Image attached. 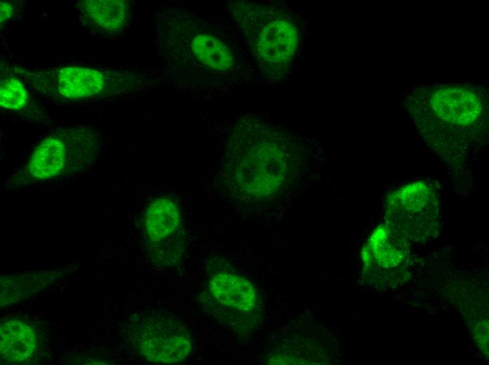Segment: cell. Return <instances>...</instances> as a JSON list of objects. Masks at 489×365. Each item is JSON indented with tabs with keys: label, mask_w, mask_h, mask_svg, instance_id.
<instances>
[{
	"label": "cell",
	"mask_w": 489,
	"mask_h": 365,
	"mask_svg": "<svg viewBox=\"0 0 489 365\" xmlns=\"http://www.w3.org/2000/svg\"><path fill=\"white\" fill-rule=\"evenodd\" d=\"M15 7L14 4L10 1H1V26L2 27L6 22L11 20L15 13Z\"/></svg>",
	"instance_id": "8fae6325"
},
{
	"label": "cell",
	"mask_w": 489,
	"mask_h": 365,
	"mask_svg": "<svg viewBox=\"0 0 489 365\" xmlns=\"http://www.w3.org/2000/svg\"><path fill=\"white\" fill-rule=\"evenodd\" d=\"M25 83L13 69L1 66L0 105L10 110H21L30 102Z\"/></svg>",
	"instance_id": "30bf717a"
},
{
	"label": "cell",
	"mask_w": 489,
	"mask_h": 365,
	"mask_svg": "<svg viewBox=\"0 0 489 365\" xmlns=\"http://www.w3.org/2000/svg\"><path fill=\"white\" fill-rule=\"evenodd\" d=\"M0 343L1 358L19 363L26 361L34 354L37 338L30 325L18 319H11L1 324Z\"/></svg>",
	"instance_id": "ba28073f"
},
{
	"label": "cell",
	"mask_w": 489,
	"mask_h": 365,
	"mask_svg": "<svg viewBox=\"0 0 489 365\" xmlns=\"http://www.w3.org/2000/svg\"><path fill=\"white\" fill-rule=\"evenodd\" d=\"M265 10L252 29L253 48L265 69L282 75L297 52L300 29L285 10L275 7Z\"/></svg>",
	"instance_id": "3957f363"
},
{
	"label": "cell",
	"mask_w": 489,
	"mask_h": 365,
	"mask_svg": "<svg viewBox=\"0 0 489 365\" xmlns=\"http://www.w3.org/2000/svg\"><path fill=\"white\" fill-rule=\"evenodd\" d=\"M77 7L83 23L98 34L118 33L128 22L129 10L125 1H79Z\"/></svg>",
	"instance_id": "52a82bcc"
},
{
	"label": "cell",
	"mask_w": 489,
	"mask_h": 365,
	"mask_svg": "<svg viewBox=\"0 0 489 365\" xmlns=\"http://www.w3.org/2000/svg\"><path fill=\"white\" fill-rule=\"evenodd\" d=\"M138 352L154 364H176L185 361L193 350L189 328L171 315L152 313L142 317L133 334Z\"/></svg>",
	"instance_id": "7a4b0ae2"
},
{
	"label": "cell",
	"mask_w": 489,
	"mask_h": 365,
	"mask_svg": "<svg viewBox=\"0 0 489 365\" xmlns=\"http://www.w3.org/2000/svg\"><path fill=\"white\" fill-rule=\"evenodd\" d=\"M13 72L33 91L64 101L93 100L115 95L132 87L136 80L126 74L82 66L47 69L16 67Z\"/></svg>",
	"instance_id": "6da1fadb"
},
{
	"label": "cell",
	"mask_w": 489,
	"mask_h": 365,
	"mask_svg": "<svg viewBox=\"0 0 489 365\" xmlns=\"http://www.w3.org/2000/svg\"><path fill=\"white\" fill-rule=\"evenodd\" d=\"M79 134L66 131L44 138L34 148L29 160L27 168L30 176L43 180L58 175L74 152L87 148V137Z\"/></svg>",
	"instance_id": "8992f818"
},
{
	"label": "cell",
	"mask_w": 489,
	"mask_h": 365,
	"mask_svg": "<svg viewBox=\"0 0 489 365\" xmlns=\"http://www.w3.org/2000/svg\"><path fill=\"white\" fill-rule=\"evenodd\" d=\"M193 53L199 62L211 69L225 71L234 65L233 54L228 46L209 34H199L191 42Z\"/></svg>",
	"instance_id": "9c48e42d"
},
{
	"label": "cell",
	"mask_w": 489,
	"mask_h": 365,
	"mask_svg": "<svg viewBox=\"0 0 489 365\" xmlns=\"http://www.w3.org/2000/svg\"><path fill=\"white\" fill-rule=\"evenodd\" d=\"M144 232L157 265L173 267L180 263L185 237L181 212L174 200L161 197L149 205L144 218Z\"/></svg>",
	"instance_id": "277c9868"
},
{
	"label": "cell",
	"mask_w": 489,
	"mask_h": 365,
	"mask_svg": "<svg viewBox=\"0 0 489 365\" xmlns=\"http://www.w3.org/2000/svg\"><path fill=\"white\" fill-rule=\"evenodd\" d=\"M210 267L201 295L207 311L218 317L229 312L235 317L252 313L257 305L252 285L233 272L216 265Z\"/></svg>",
	"instance_id": "5b68a950"
}]
</instances>
